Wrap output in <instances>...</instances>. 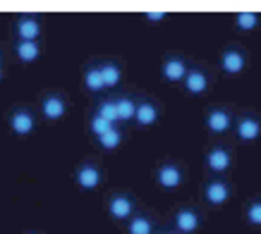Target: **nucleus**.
Wrapping results in <instances>:
<instances>
[{
  "label": "nucleus",
  "mask_w": 261,
  "mask_h": 234,
  "mask_svg": "<svg viewBox=\"0 0 261 234\" xmlns=\"http://www.w3.org/2000/svg\"><path fill=\"white\" fill-rule=\"evenodd\" d=\"M218 70L228 77H238L247 70V53L242 46H228L221 50L218 57Z\"/></svg>",
  "instance_id": "f257e3e1"
},
{
  "label": "nucleus",
  "mask_w": 261,
  "mask_h": 234,
  "mask_svg": "<svg viewBox=\"0 0 261 234\" xmlns=\"http://www.w3.org/2000/svg\"><path fill=\"white\" fill-rule=\"evenodd\" d=\"M232 122H235L232 112H230L228 108H223V105H214V108L206 110V127H208V132L216 134V136L228 134L230 129H232Z\"/></svg>",
  "instance_id": "f03ea898"
},
{
  "label": "nucleus",
  "mask_w": 261,
  "mask_h": 234,
  "mask_svg": "<svg viewBox=\"0 0 261 234\" xmlns=\"http://www.w3.org/2000/svg\"><path fill=\"white\" fill-rule=\"evenodd\" d=\"M230 196H232V187L223 177H214V180H208L204 184V201L208 206H214V208L225 206L230 201Z\"/></svg>",
  "instance_id": "7ed1b4c3"
},
{
  "label": "nucleus",
  "mask_w": 261,
  "mask_h": 234,
  "mask_svg": "<svg viewBox=\"0 0 261 234\" xmlns=\"http://www.w3.org/2000/svg\"><path fill=\"white\" fill-rule=\"evenodd\" d=\"M232 132L242 143H252L261 136V120L256 115H240L232 122Z\"/></svg>",
  "instance_id": "20e7f679"
},
{
  "label": "nucleus",
  "mask_w": 261,
  "mask_h": 234,
  "mask_svg": "<svg viewBox=\"0 0 261 234\" xmlns=\"http://www.w3.org/2000/svg\"><path fill=\"white\" fill-rule=\"evenodd\" d=\"M156 182H159L161 189L175 191V189H180L182 182H185V170H182L177 163H161L159 170H156Z\"/></svg>",
  "instance_id": "39448f33"
},
{
  "label": "nucleus",
  "mask_w": 261,
  "mask_h": 234,
  "mask_svg": "<svg viewBox=\"0 0 261 234\" xmlns=\"http://www.w3.org/2000/svg\"><path fill=\"white\" fill-rule=\"evenodd\" d=\"M206 165L214 174H225L232 165V153H230L228 146H221V143H214L211 149L206 151Z\"/></svg>",
  "instance_id": "423d86ee"
},
{
  "label": "nucleus",
  "mask_w": 261,
  "mask_h": 234,
  "mask_svg": "<svg viewBox=\"0 0 261 234\" xmlns=\"http://www.w3.org/2000/svg\"><path fill=\"white\" fill-rule=\"evenodd\" d=\"M208 84H211L208 81V72L204 67H199V65L190 67L185 79H182V86H185V91L190 96H204L208 91Z\"/></svg>",
  "instance_id": "0eeeda50"
},
{
  "label": "nucleus",
  "mask_w": 261,
  "mask_h": 234,
  "mask_svg": "<svg viewBox=\"0 0 261 234\" xmlns=\"http://www.w3.org/2000/svg\"><path fill=\"white\" fill-rule=\"evenodd\" d=\"M187 70H190V65H187L185 57L168 55L166 60H163V65H161V77L166 79L168 84H180L182 79H185V74H187Z\"/></svg>",
  "instance_id": "6e6552de"
},
{
  "label": "nucleus",
  "mask_w": 261,
  "mask_h": 234,
  "mask_svg": "<svg viewBox=\"0 0 261 234\" xmlns=\"http://www.w3.org/2000/svg\"><path fill=\"white\" fill-rule=\"evenodd\" d=\"M175 229H177V234H194L201 227V215H199L197 208H180V211L175 213Z\"/></svg>",
  "instance_id": "1a4fd4ad"
},
{
  "label": "nucleus",
  "mask_w": 261,
  "mask_h": 234,
  "mask_svg": "<svg viewBox=\"0 0 261 234\" xmlns=\"http://www.w3.org/2000/svg\"><path fill=\"white\" fill-rule=\"evenodd\" d=\"M74 180H77V187H80L82 191H94V189L101 184L103 172H101L98 165L84 163V165H80V170H77V174H74Z\"/></svg>",
  "instance_id": "9d476101"
},
{
  "label": "nucleus",
  "mask_w": 261,
  "mask_h": 234,
  "mask_svg": "<svg viewBox=\"0 0 261 234\" xmlns=\"http://www.w3.org/2000/svg\"><path fill=\"white\" fill-rule=\"evenodd\" d=\"M132 213H135V203H132L129 196H125V194L111 196V201H108V215H111L113 220L127 222V220L132 218Z\"/></svg>",
  "instance_id": "9b49d317"
},
{
  "label": "nucleus",
  "mask_w": 261,
  "mask_h": 234,
  "mask_svg": "<svg viewBox=\"0 0 261 234\" xmlns=\"http://www.w3.org/2000/svg\"><path fill=\"white\" fill-rule=\"evenodd\" d=\"M34 127H36V120H34L32 110L27 108H17L12 115H10V129L12 134L17 136H29L34 132Z\"/></svg>",
  "instance_id": "f8f14e48"
},
{
  "label": "nucleus",
  "mask_w": 261,
  "mask_h": 234,
  "mask_svg": "<svg viewBox=\"0 0 261 234\" xmlns=\"http://www.w3.org/2000/svg\"><path fill=\"white\" fill-rule=\"evenodd\" d=\"M41 112H43L46 120L58 122V120H63L65 112H67V103H65L63 96L48 94V96H43V101H41Z\"/></svg>",
  "instance_id": "ddd939ff"
},
{
  "label": "nucleus",
  "mask_w": 261,
  "mask_h": 234,
  "mask_svg": "<svg viewBox=\"0 0 261 234\" xmlns=\"http://www.w3.org/2000/svg\"><path fill=\"white\" fill-rule=\"evenodd\" d=\"M15 32L19 41H36L41 36V22L34 15H22L15 24Z\"/></svg>",
  "instance_id": "4468645a"
},
{
  "label": "nucleus",
  "mask_w": 261,
  "mask_h": 234,
  "mask_svg": "<svg viewBox=\"0 0 261 234\" xmlns=\"http://www.w3.org/2000/svg\"><path fill=\"white\" fill-rule=\"evenodd\" d=\"M159 105L156 103H151V101H142V103H137V110H135V122L139 127H151V125H156L159 122Z\"/></svg>",
  "instance_id": "2eb2a0df"
},
{
  "label": "nucleus",
  "mask_w": 261,
  "mask_h": 234,
  "mask_svg": "<svg viewBox=\"0 0 261 234\" xmlns=\"http://www.w3.org/2000/svg\"><path fill=\"white\" fill-rule=\"evenodd\" d=\"M15 53H17V57H19L22 63L29 65V63H36V60H39L41 46H39V41H17Z\"/></svg>",
  "instance_id": "dca6fc26"
},
{
  "label": "nucleus",
  "mask_w": 261,
  "mask_h": 234,
  "mask_svg": "<svg viewBox=\"0 0 261 234\" xmlns=\"http://www.w3.org/2000/svg\"><path fill=\"white\" fill-rule=\"evenodd\" d=\"M137 101H132L129 96H120L115 98V112H118V122H132L135 120Z\"/></svg>",
  "instance_id": "f3484780"
},
{
  "label": "nucleus",
  "mask_w": 261,
  "mask_h": 234,
  "mask_svg": "<svg viewBox=\"0 0 261 234\" xmlns=\"http://www.w3.org/2000/svg\"><path fill=\"white\" fill-rule=\"evenodd\" d=\"M98 70H101V79H103V86H106V89H115V86L122 81V70H120L115 63L98 65Z\"/></svg>",
  "instance_id": "a211bd4d"
},
{
  "label": "nucleus",
  "mask_w": 261,
  "mask_h": 234,
  "mask_svg": "<svg viewBox=\"0 0 261 234\" xmlns=\"http://www.w3.org/2000/svg\"><path fill=\"white\" fill-rule=\"evenodd\" d=\"M127 234H153V222L146 215H132L127 220Z\"/></svg>",
  "instance_id": "6ab92c4d"
},
{
  "label": "nucleus",
  "mask_w": 261,
  "mask_h": 234,
  "mask_svg": "<svg viewBox=\"0 0 261 234\" xmlns=\"http://www.w3.org/2000/svg\"><path fill=\"white\" fill-rule=\"evenodd\" d=\"M84 86H87L91 94H98V91H106V86H103V79H101V70H98V65H91L84 70Z\"/></svg>",
  "instance_id": "aec40b11"
},
{
  "label": "nucleus",
  "mask_w": 261,
  "mask_h": 234,
  "mask_svg": "<svg viewBox=\"0 0 261 234\" xmlns=\"http://www.w3.org/2000/svg\"><path fill=\"white\" fill-rule=\"evenodd\" d=\"M98 146H101L103 151H115L122 143V132H120V127H111L106 134H101L98 136Z\"/></svg>",
  "instance_id": "412c9836"
},
{
  "label": "nucleus",
  "mask_w": 261,
  "mask_h": 234,
  "mask_svg": "<svg viewBox=\"0 0 261 234\" xmlns=\"http://www.w3.org/2000/svg\"><path fill=\"white\" fill-rule=\"evenodd\" d=\"M259 24H261V15H256V12H238L235 15V26L240 32H254Z\"/></svg>",
  "instance_id": "4be33fe9"
},
{
  "label": "nucleus",
  "mask_w": 261,
  "mask_h": 234,
  "mask_svg": "<svg viewBox=\"0 0 261 234\" xmlns=\"http://www.w3.org/2000/svg\"><path fill=\"white\" fill-rule=\"evenodd\" d=\"M245 220H247V225L261 227V198H249L247 201Z\"/></svg>",
  "instance_id": "5701e85b"
},
{
  "label": "nucleus",
  "mask_w": 261,
  "mask_h": 234,
  "mask_svg": "<svg viewBox=\"0 0 261 234\" xmlns=\"http://www.w3.org/2000/svg\"><path fill=\"white\" fill-rule=\"evenodd\" d=\"M96 115L103 117V120H106V122H111V125H118L115 101H103V103H98V108H96Z\"/></svg>",
  "instance_id": "b1692460"
},
{
  "label": "nucleus",
  "mask_w": 261,
  "mask_h": 234,
  "mask_svg": "<svg viewBox=\"0 0 261 234\" xmlns=\"http://www.w3.org/2000/svg\"><path fill=\"white\" fill-rule=\"evenodd\" d=\"M111 127H115V125H111V122H106V120H103V117H98V115H96V112H94V115H91V120H89V132L94 134L96 139H98L101 134H106V132H108Z\"/></svg>",
  "instance_id": "393cba45"
},
{
  "label": "nucleus",
  "mask_w": 261,
  "mask_h": 234,
  "mask_svg": "<svg viewBox=\"0 0 261 234\" xmlns=\"http://www.w3.org/2000/svg\"><path fill=\"white\" fill-rule=\"evenodd\" d=\"M166 17H168V12H146L144 19H149V22H163Z\"/></svg>",
  "instance_id": "a878e982"
},
{
  "label": "nucleus",
  "mask_w": 261,
  "mask_h": 234,
  "mask_svg": "<svg viewBox=\"0 0 261 234\" xmlns=\"http://www.w3.org/2000/svg\"><path fill=\"white\" fill-rule=\"evenodd\" d=\"M0 81H3V70H0Z\"/></svg>",
  "instance_id": "bb28decb"
},
{
  "label": "nucleus",
  "mask_w": 261,
  "mask_h": 234,
  "mask_svg": "<svg viewBox=\"0 0 261 234\" xmlns=\"http://www.w3.org/2000/svg\"><path fill=\"white\" fill-rule=\"evenodd\" d=\"M159 234H166V232H159Z\"/></svg>",
  "instance_id": "cd10ccee"
}]
</instances>
